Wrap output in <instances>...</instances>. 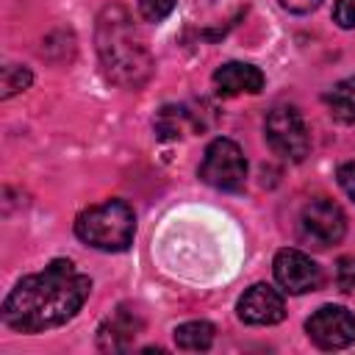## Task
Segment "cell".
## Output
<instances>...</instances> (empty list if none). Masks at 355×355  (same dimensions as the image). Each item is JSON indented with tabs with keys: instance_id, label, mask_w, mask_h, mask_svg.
<instances>
[{
	"instance_id": "e0dca14e",
	"label": "cell",
	"mask_w": 355,
	"mask_h": 355,
	"mask_svg": "<svg viewBox=\"0 0 355 355\" xmlns=\"http://www.w3.org/2000/svg\"><path fill=\"white\" fill-rule=\"evenodd\" d=\"M336 283H338L341 291L355 288V255H347L336 263Z\"/></svg>"
},
{
	"instance_id": "52a82bcc",
	"label": "cell",
	"mask_w": 355,
	"mask_h": 355,
	"mask_svg": "<svg viewBox=\"0 0 355 355\" xmlns=\"http://www.w3.org/2000/svg\"><path fill=\"white\" fill-rule=\"evenodd\" d=\"M305 330L322 349H341L355 341V313L341 305H322L305 322Z\"/></svg>"
},
{
	"instance_id": "7c38bea8",
	"label": "cell",
	"mask_w": 355,
	"mask_h": 355,
	"mask_svg": "<svg viewBox=\"0 0 355 355\" xmlns=\"http://www.w3.org/2000/svg\"><path fill=\"white\" fill-rule=\"evenodd\" d=\"M324 103L330 108V114L338 119V122H355V78H344L338 80L327 94H324Z\"/></svg>"
},
{
	"instance_id": "30bf717a",
	"label": "cell",
	"mask_w": 355,
	"mask_h": 355,
	"mask_svg": "<svg viewBox=\"0 0 355 355\" xmlns=\"http://www.w3.org/2000/svg\"><path fill=\"white\" fill-rule=\"evenodd\" d=\"M214 86L222 97L258 94L263 89V72L244 61H227L214 72Z\"/></svg>"
},
{
	"instance_id": "ffe728a7",
	"label": "cell",
	"mask_w": 355,
	"mask_h": 355,
	"mask_svg": "<svg viewBox=\"0 0 355 355\" xmlns=\"http://www.w3.org/2000/svg\"><path fill=\"white\" fill-rule=\"evenodd\" d=\"M319 3H322V0H280V6H283L286 11H294V14H308V11H313Z\"/></svg>"
},
{
	"instance_id": "8fae6325",
	"label": "cell",
	"mask_w": 355,
	"mask_h": 355,
	"mask_svg": "<svg viewBox=\"0 0 355 355\" xmlns=\"http://www.w3.org/2000/svg\"><path fill=\"white\" fill-rule=\"evenodd\" d=\"M139 333H141V319L128 308H116L114 316H108L100 324L97 347L103 352H125V349H130V344Z\"/></svg>"
},
{
	"instance_id": "5bb4252c",
	"label": "cell",
	"mask_w": 355,
	"mask_h": 355,
	"mask_svg": "<svg viewBox=\"0 0 355 355\" xmlns=\"http://www.w3.org/2000/svg\"><path fill=\"white\" fill-rule=\"evenodd\" d=\"M186 125H189V111L180 108V105H166L155 116V130H158L161 139H178V136H183Z\"/></svg>"
},
{
	"instance_id": "7a4b0ae2",
	"label": "cell",
	"mask_w": 355,
	"mask_h": 355,
	"mask_svg": "<svg viewBox=\"0 0 355 355\" xmlns=\"http://www.w3.org/2000/svg\"><path fill=\"white\" fill-rule=\"evenodd\" d=\"M97 53L111 83L139 89L153 75V55L144 36L122 6H105L97 17Z\"/></svg>"
},
{
	"instance_id": "9a60e30c",
	"label": "cell",
	"mask_w": 355,
	"mask_h": 355,
	"mask_svg": "<svg viewBox=\"0 0 355 355\" xmlns=\"http://www.w3.org/2000/svg\"><path fill=\"white\" fill-rule=\"evenodd\" d=\"M28 86H31V72L25 67H14V64L3 67V97H11Z\"/></svg>"
},
{
	"instance_id": "4fadbf2b",
	"label": "cell",
	"mask_w": 355,
	"mask_h": 355,
	"mask_svg": "<svg viewBox=\"0 0 355 355\" xmlns=\"http://www.w3.org/2000/svg\"><path fill=\"white\" fill-rule=\"evenodd\" d=\"M175 344L186 352H202L214 344V324L208 322H183L175 327Z\"/></svg>"
},
{
	"instance_id": "9c48e42d",
	"label": "cell",
	"mask_w": 355,
	"mask_h": 355,
	"mask_svg": "<svg viewBox=\"0 0 355 355\" xmlns=\"http://www.w3.org/2000/svg\"><path fill=\"white\" fill-rule=\"evenodd\" d=\"M239 319L247 324H275L286 316V302L277 288L269 283H255L239 297Z\"/></svg>"
},
{
	"instance_id": "277c9868",
	"label": "cell",
	"mask_w": 355,
	"mask_h": 355,
	"mask_svg": "<svg viewBox=\"0 0 355 355\" xmlns=\"http://www.w3.org/2000/svg\"><path fill=\"white\" fill-rule=\"evenodd\" d=\"M266 141L286 161H302L311 150V136L302 114L294 105H275L266 116Z\"/></svg>"
},
{
	"instance_id": "8992f818",
	"label": "cell",
	"mask_w": 355,
	"mask_h": 355,
	"mask_svg": "<svg viewBox=\"0 0 355 355\" xmlns=\"http://www.w3.org/2000/svg\"><path fill=\"white\" fill-rule=\"evenodd\" d=\"M300 233L313 247L324 250L330 244H338L347 233V216L333 200H311L300 214Z\"/></svg>"
},
{
	"instance_id": "5b68a950",
	"label": "cell",
	"mask_w": 355,
	"mask_h": 355,
	"mask_svg": "<svg viewBox=\"0 0 355 355\" xmlns=\"http://www.w3.org/2000/svg\"><path fill=\"white\" fill-rule=\"evenodd\" d=\"M200 178L222 191H236L244 186L247 178V161L244 153L236 141L230 139H214L205 147L202 164H200Z\"/></svg>"
},
{
	"instance_id": "6da1fadb",
	"label": "cell",
	"mask_w": 355,
	"mask_h": 355,
	"mask_svg": "<svg viewBox=\"0 0 355 355\" xmlns=\"http://www.w3.org/2000/svg\"><path fill=\"white\" fill-rule=\"evenodd\" d=\"M92 291V280L67 258L22 277L3 302V322L19 333H42L72 319Z\"/></svg>"
},
{
	"instance_id": "d6986e66",
	"label": "cell",
	"mask_w": 355,
	"mask_h": 355,
	"mask_svg": "<svg viewBox=\"0 0 355 355\" xmlns=\"http://www.w3.org/2000/svg\"><path fill=\"white\" fill-rule=\"evenodd\" d=\"M338 183H341V189L347 191V197L355 200V161H349V164H344V166L338 169Z\"/></svg>"
},
{
	"instance_id": "3957f363",
	"label": "cell",
	"mask_w": 355,
	"mask_h": 355,
	"mask_svg": "<svg viewBox=\"0 0 355 355\" xmlns=\"http://www.w3.org/2000/svg\"><path fill=\"white\" fill-rule=\"evenodd\" d=\"M136 233V216L133 208L122 200H108L100 205H92L78 214L75 219V236L103 252H122L130 247Z\"/></svg>"
},
{
	"instance_id": "ac0fdd59",
	"label": "cell",
	"mask_w": 355,
	"mask_h": 355,
	"mask_svg": "<svg viewBox=\"0 0 355 355\" xmlns=\"http://www.w3.org/2000/svg\"><path fill=\"white\" fill-rule=\"evenodd\" d=\"M333 22H338V28H355V0H336Z\"/></svg>"
},
{
	"instance_id": "ba28073f",
	"label": "cell",
	"mask_w": 355,
	"mask_h": 355,
	"mask_svg": "<svg viewBox=\"0 0 355 355\" xmlns=\"http://www.w3.org/2000/svg\"><path fill=\"white\" fill-rule=\"evenodd\" d=\"M275 280L288 294H308L322 286V269L300 250H280L275 255Z\"/></svg>"
},
{
	"instance_id": "2e32d148",
	"label": "cell",
	"mask_w": 355,
	"mask_h": 355,
	"mask_svg": "<svg viewBox=\"0 0 355 355\" xmlns=\"http://www.w3.org/2000/svg\"><path fill=\"white\" fill-rule=\"evenodd\" d=\"M178 0H139V14L147 19V22H161L164 17L172 14Z\"/></svg>"
}]
</instances>
